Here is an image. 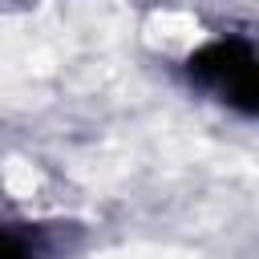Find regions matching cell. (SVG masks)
<instances>
[{
    "label": "cell",
    "instance_id": "1",
    "mask_svg": "<svg viewBox=\"0 0 259 259\" xmlns=\"http://www.w3.org/2000/svg\"><path fill=\"white\" fill-rule=\"evenodd\" d=\"M182 73L194 89L210 93L214 101H223L239 117H255V109H259V65H255L251 36L223 32V36L198 45L186 57Z\"/></svg>",
    "mask_w": 259,
    "mask_h": 259
},
{
    "label": "cell",
    "instance_id": "2",
    "mask_svg": "<svg viewBox=\"0 0 259 259\" xmlns=\"http://www.w3.org/2000/svg\"><path fill=\"white\" fill-rule=\"evenodd\" d=\"M0 259H36V243L20 227L0 223Z\"/></svg>",
    "mask_w": 259,
    "mask_h": 259
}]
</instances>
